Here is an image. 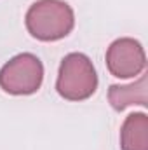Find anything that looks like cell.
I'll use <instances>...</instances> for the list:
<instances>
[{
    "label": "cell",
    "mask_w": 148,
    "mask_h": 150,
    "mask_svg": "<svg viewBox=\"0 0 148 150\" xmlns=\"http://www.w3.org/2000/svg\"><path fill=\"white\" fill-rule=\"evenodd\" d=\"M75 26L73 9L63 0H38L26 12V28L42 42L65 38Z\"/></svg>",
    "instance_id": "obj_1"
},
{
    "label": "cell",
    "mask_w": 148,
    "mask_h": 150,
    "mask_svg": "<svg viewBox=\"0 0 148 150\" xmlns=\"http://www.w3.org/2000/svg\"><path fill=\"white\" fill-rule=\"evenodd\" d=\"M98 89V75L92 61L82 52H70L59 65L56 91L68 101L91 98Z\"/></svg>",
    "instance_id": "obj_2"
},
{
    "label": "cell",
    "mask_w": 148,
    "mask_h": 150,
    "mask_svg": "<svg viewBox=\"0 0 148 150\" xmlns=\"http://www.w3.org/2000/svg\"><path fill=\"white\" fill-rule=\"evenodd\" d=\"M44 80V65L35 54L23 52L9 59L0 70V87L14 96L37 93Z\"/></svg>",
    "instance_id": "obj_3"
},
{
    "label": "cell",
    "mask_w": 148,
    "mask_h": 150,
    "mask_svg": "<svg viewBox=\"0 0 148 150\" xmlns=\"http://www.w3.org/2000/svg\"><path fill=\"white\" fill-rule=\"evenodd\" d=\"M106 67L117 79H131L141 75L147 67L143 45L129 37L117 38L106 51Z\"/></svg>",
    "instance_id": "obj_4"
},
{
    "label": "cell",
    "mask_w": 148,
    "mask_h": 150,
    "mask_svg": "<svg viewBox=\"0 0 148 150\" xmlns=\"http://www.w3.org/2000/svg\"><path fill=\"white\" fill-rule=\"evenodd\" d=\"M147 91H148L147 75L141 74V77L136 82H132V84L110 86L108 100H110V105L118 112H122V110H125L127 107H132V105L147 107V101H148Z\"/></svg>",
    "instance_id": "obj_5"
},
{
    "label": "cell",
    "mask_w": 148,
    "mask_h": 150,
    "mask_svg": "<svg viewBox=\"0 0 148 150\" xmlns=\"http://www.w3.org/2000/svg\"><path fill=\"white\" fill-rule=\"evenodd\" d=\"M122 150H148V117L147 113H131L120 129Z\"/></svg>",
    "instance_id": "obj_6"
}]
</instances>
